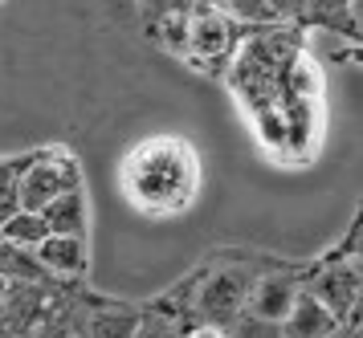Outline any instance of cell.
Wrapping results in <instances>:
<instances>
[{"label": "cell", "instance_id": "cell-15", "mask_svg": "<svg viewBox=\"0 0 363 338\" xmlns=\"http://www.w3.org/2000/svg\"><path fill=\"white\" fill-rule=\"evenodd\" d=\"M245 338H281V334H278V326H262V322H249Z\"/></svg>", "mask_w": 363, "mask_h": 338}, {"label": "cell", "instance_id": "cell-14", "mask_svg": "<svg viewBox=\"0 0 363 338\" xmlns=\"http://www.w3.org/2000/svg\"><path fill=\"white\" fill-rule=\"evenodd\" d=\"M184 338H233L229 330H225V326H192V330H184Z\"/></svg>", "mask_w": 363, "mask_h": 338}, {"label": "cell", "instance_id": "cell-3", "mask_svg": "<svg viewBox=\"0 0 363 338\" xmlns=\"http://www.w3.org/2000/svg\"><path fill=\"white\" fill-rule=\"evenodd\" d=\"M151 33L164 41L167 53H176L196 74H225L237 45H241V37H245V29L220 4H172V9H160V25Z\"/></svg>", "mask_w": 363, "mask_h": 338}, {"label": "cell", "instance_id": "cell-13", "mask_svg": "<svg viewBox=\"0 0 363 338\" xmlns=\"http://www.w3.org/2000/svg\"><path fill=\"white\" fill-rule=\"evenodd\" d=\"M131 338H184V330L176 318H155V314H147V318L135 322Z\"/></svg>", "mask_w": 363, "mask_h": 338}, {"label": "cell", "instance_id": "cell-6", "mask_svg": "<svg viewBox=\"0 0 363 338\" xmlns=\"http://www.w3.org/2000/svg\"><path fill=\"white\" fill-rule=\"evenodd\" d=\"M253 286V277L241 274V269H216L208 274L204 290L196 293V310L213 322H233L237 314H245V293Z\"/></svg>", "mask_w": 363, "mask_h": 338}, {"label": "cell", "instance_id": "cell-10", "mask_svg": "<svg viewBox=\"0 0 363 338\" xmlns=\"http://www.w3.org/2000/svg\"><path fill=\"white\" fill-rule=\"evenodd\" d=\"M335 330H339V318H335V314H330V310L306 290H298L290 314H286L281 326H278L281 338H330Z\"/></svg>", "mask_w": 363, "mask_h": 338}, {"label": "cell", "instance_id": "cell-12", "mask_svg": "<svg viewBox=\"0 0 363 338\" xmlns=\"http://www.w3.org/2000/svg\"><path fill=\"white\" fill-rule=\"evenodd\" d=\"M29 155H17V159H0V225L13 216L17 208V184H21V171H25Z\"/></svg>", "mask_w": 363, "mask_h": 338}, {"label": "cell", "instance_id": "cell-11", "mask_svg": "<svg viewBox=\"0 0 363 338\" xmlns=\"http://www.w3.org/2000/svg\"><path fill=\"white\" fill-rule=\"evenodd\" d=\"M45 237H50V232H45V225H41L37 212H13V216L0 225V241L13 244V249H29V253H33Z\"/></svg>", "mask_w": 363, "mask_h": 338}, {"label": "cell", "instance_id": "cell-5", "mask_svg": "<svg viewBox=\"0 0 363 338\" xmlns=\"http://www.w3.org/2000/svg\"><path fill=\"white\" fill-rule=\"evenodd\" d=\"M306 293H314L339 322H347L355 314V302H359V261L355 257L323 261L318 265V277H314V286Z\"/></svg>", "mask_w": 363, "mask_h": 338}, {"label": "cell", "instance_id": "cell-7", "mask_svg": "<svg viewBox=\"0 0 363 338\" xmlns=\"http://www.w3.org/2000/svg\"><path fill=\"white\" fill-rule=\"evenodd\" d=\"M298 277L294 274H262L253 277V286L245 293V314L249 322H262V326H281V318L290 314L298 298Z\"/></svg>", "mask_w": 363, "mask_h": 338}, {"label": "cell", "instance_id": "cell-2", "mask_svg": "<svg viewBox=\"0 0 363 338\" xmlns=\"http://www.w3.org/2000/svg\"><path fill=\"white\" fill-rule=\"evenodd\" d=\"M200 179H204L200 151L184 135H151L123 155L118 192L127 196L135 212L164 220L192 208V200L200 196Z\"/></svg>", "mask_w": 363, "mask_h": 338}, {"label": "cell", "instance_id": "cell-16", "mask_svg": "<svg viewBox=\"0 0 363 338\" xmlns=\"http://www.w3.org/2000/svg\"><path fill=\"white\" fill-rule=\"evenodd\" d=\"M9 290H13V286H9V281H4V277H0V310L9 306Z\"/></svg>", "mask_w": 363, "mask_h": 338}, {"label": "cell", "instance_id": "cell-8", "mask_svg": "<svg viewBox=\"0 0 363 338\" xmlns=\"http://www.w3.org/2000/svg\"><path fill=\"white\" fill-rule=\"evenodd\" d=\"M45 277H86L90 269V237H45L33 249Z\"/></svg>", "mask_w": 363, "mask_h": 338}, {"label": "cell", "instance_id": "cell-1", "mask_svg": "<svg viewBox=\"0 0 363 338\" xmlns=\"http://www.w3.org/2000/svg\"><path fill=\"white\" fill-rule=\"evenodd\" d=\"M229 81L269 155L290 163L311 155L318 135V81L298 45V25L249 29L229 62Z\"/></svg>", "mask_w": 363, "mask_h": 338}, {"label": "cell", "instance_id": "cell-9", "mask_svg": "<svg viewBox=\"0 0 363 338\" xmlns=\"http://www.w3.org/2000/svg\"><path fill=\"white\" fill-rule=\"evenodd\" d=\"M37 216H41V225H45L50 237H90V196H86V188L62 192Z\"/></svg>", "mask_w": 363, "mask_h": 338}, {"label": "cell", "instance_id": "cell-4", "mask_svg": "<svg viewBox=\"0 0 363 338\" xmlns=\"http://www.w3.org/2000/svg\"><path fill=\"white\" fill-rule=\"evenodd\" d=\"M74 188H86L74 151H66V147H37V151H29V163L21 171L17 208L41 212L45 204H53L62 192H74Z\"/></svg>", "mask_w": 363, "mask_h": 338}]
</instances>
